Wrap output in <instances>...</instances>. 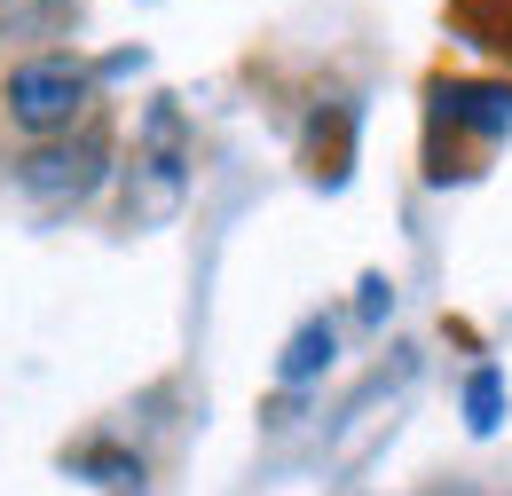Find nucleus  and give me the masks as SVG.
Segmentation results:
<instances>
[{"label":"nucleus","mask_w":512,"mask_h":496,"mask_svg":"<svg viewBox=\"0 0 512 496\" xmlns=\"http://www.w3.org/2000/svg\"><path fill=\"white\" fill-rule=\"evenodd\" d=\"M95 103V71L71 56V48H40V56L8 63V87H0V111L24 142H56L71 126L87 119Z\"/></svg>","instance_id":"f257e3e1"},{"label":"nucleus","mask_w":512,"mask_h":496,"mask_svg":"<svg viewBox=\"0 0 512 496\" xmlns=\"http://www.w3.org/2000/svg\"><path fill=\"white\" fill-rule=\"evenodd\" d=\"M190 189V126H182V103H150L142 119V142H134V221H158L174 213Z\"/></svg>","instance_id":"f03ea898"},{"label":"nucleus","mask_w":512,"mask_h":496,"mask_svg":"<svg viewBox=\"0 0 512 496\" xmlns=\"http://www.w3.org/2000/svg\"><path fill=\"white\" fill-rule=\"evenodd\" d=\"M103 166H111L103 134H56V142H32L16 158V189L40 197V205H79L87 189L103 182Z\"/></svg>","instance_id":"7ed1b4c3"},{"label":"nucleus","mask_w":512,"mask_h":496,"mask_svg":"<svg viewBox=\"0 0 512 496\" xmlns=\"http://www.w3.org/2000/svg\"><path fill=\"white\" fill-rule=\"evenodd\" d=\"M323 363H331V323H300L292 347H284V363H276V378H284V386H308Z\"/></svg>","instance_id":"20e7f679"},{"label":"nucleus","mask_w":512,"mask_h":496,"mask_svg":"<svg viewBox=\"0 0 512 496\" xmlns=\"http://www.w3.org/2000/svg\"><path fill=\"white\" fill-rule=\"evenodd\" d=\"M497 402H505V394H497V371H481L473 386H465V410H473V426H481V434L497 426Z\"/></svg>","instance_id":"39448f33"}]
</instances>
